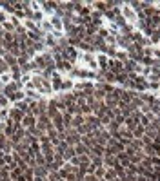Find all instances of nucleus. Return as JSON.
I'll use <instances>...</instances> for the list:
<instances>
[{"instance_id": "nucleus-2", "label": "nucleus", "mask_w": 160, "mask_h": 181, "mask_svg": "<svg viewBox=\"0 0 160 181\" xmlns=\"http://www.w3.org/2000/svg\"><path fill=\"white\" fill-rule=\"evenodd\" d=\"M51 27H57V29H62V22L58 18H53L51 20Z\"/></svg>"}, {"instance_id": "nucleus-3", "label": "nucleus", "mask_w": 160, "mask_h": 181, "mask_svg": "<svg viewBox=\"0 0 160 181\" xmlns=\"http://www.w3.org/2000/svg\"><path fill=\"white\" fill-rule=\"evenodd\" d=\"M9 78H11L9 74H2V82H4V83H6V82H9Z\"/></svg>"}, {"instance_id": "nucleus-1", "label": "nucleus", "mask_w": 160, "mask_h": 181, "mask_svg": "<svg viewBox=\"0 0 160 181\" xmlns=\"http://www.w3.org/2000/svg\"><path fill=\"white\" fill-rule=\"evenodd\" d=\"M124 15L126 16H128L129 20H131V22H135V20H137V16H135V13H133L129 8H128V5H126V8H124Z\"/></svg>"}]
</instances>
